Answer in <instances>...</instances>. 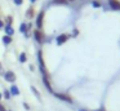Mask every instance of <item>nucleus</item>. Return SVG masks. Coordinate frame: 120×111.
I'll use <instances>...</instances> for the list:
<instances>
[{
	"label": "nucleus",
	"mask_w": 120,
	"mask_h": 111,
	"mask_svg": "<svg viewBox=\"0 0 120 111\" xmlns=\"http://www.w3.org/2000/svg\"><path fill=\"white\" fill-rule=\"evenodd\" d=\"M38 62H39V69H40V72H41V76H43V80H44V84L45 87L48 88L50 93L53 92L52 90V87H50V75L47 70V66L44 63V58H43V52L39 50L38 52Z\"/></svg>",
	"instance_id": "obj_1"
},
{
	"label": "nucleus",
	"mask_w": 120,
	"mask_h": 111,
	"mask_svg": "<svg viewBox=\"0 0 120 111\" xmlns=\"http://www.w3.org/2000/svg\"><path fill=\"white\" fill-rule=\"evenodd\" d=\"M44 15H45L44 10H40L38 17H36V27H38V30H40V31H41V28H43V25H44Z\"/></svg>",
	"instance_id": "obj_2"
},
{
	"label": "nucleus",
	"mask_w": 120,
	"mask_h": 111,
	"mask_svg": "<svg viewBox=\"0 0 120 111\" xmlns=\"http://www.w3.org/2000/svg\"><path fill=\"white\" fill-rule=\"evenodd\" d=\"M4 79H5V81H8V83H14L17 80V76H16V74H14L13 71H7V72H4Z\"/></svg>",
	"instance_id": "obj_3"
},
{
	"label": "nucleus",
	"mask_w": 120,
	"mask_h": 111,
	"mask_svg": "<svg viewBox=\"0 0 120 111\" xmlns=\"http://www.w3.org/2000/svg\"><path fill=\"white\" fill-rule=\"evenodd\" d=\"M70 38H71V35H68V34H61V35L56 39V43H57V45H62V44H65Z\"/></svg>",
	"instance_id": "obj_4"
},
{
	"label": "nucleus",
	"mask_w": 120,
	"mask_h": 111,
	"mask_svg": "<svg viewBox=\"0 0 120 111\" xmlns=\"http://www.w3.org/2000/svg\"><path fill=\"white\" fill-rule=\"evenodd\" d=\"M34 36H35V40L38 41L39 44H43L44 43V35H43V32L40 30H34Z\"/></svg>",
	"instance_id": "obj_5"
},
{
	"label": "nucleus",
	"mask_w": 120,
	"mask_h": 111,
	"mask_svg": "<svg viewBox=\"0 0 120 111\" xmlns=\"http://www.w3.org/2000/svg\"><path fill=\"white\" fill-rule=\"evenodd\" d=\"M54 96L57 98H60L61 101H65V102H67V103H72V98H71L70 96H67V94H63V93H54Z\"/></svg>",
	"instance_id": "obj_6"
},
{
	"label": "nucleus",
	"mask_w": 120,
	"mask_h": 111,
	"mask_svg": "<svg viewBox=\"0 0 120 111\" xmlns=\"http://www.w3.org/2000/svg\"><path fill=\"white\" fill-rule=\"evenodd\" d=\"M34 17H35V8L34 7L27 8V10H26V18H27V19H32Z\"/></svg>",
	"instance_id": "obj_7"
},
{
	"label": "nucleus",
	"mask_w": 120,
	"mask_h": 111,
	"mask_svg": "<svg viewBox=\"0 0 120 111\" xmlns=\"http://www.w3.org/2000/svg\"><path fill=\"white\" fill-rule=\"evenodd\" d=\"M109 4L111 7V9L114 10H120V3L117 0H109Z\"/></svg>",
	"instance_id": "obj_8"
},
{
	"label": "nucleus",
	"mask_w": 120,
	"mask_h": 111,
	"mask_svg": "<svg viewBox=\"0 0 120 111\" xmlns=\"http://www.w3.org/2000/svg\"><path fill=\"white\" fill-rule=\"evenodd\" d=\"M4 31H5V35H8V36H13V34H14V28L12 25H5Z\"/></svg>",
	"instance_id": "obj_9"
},
{
	"label": "nucleus",
	"mask_w": 120,
	"mask_h": 111,
	"mask_svg": "<svg viewBox=\"0 0 120 111\" xmlns=\"http://www.w3.org/2000/svg\"><path fill=\"white\" fill-rule=\"evenodd\" d=\"M9 92H11L12 96H19V89L17 85H12L11 89H9Z\"/></svg>",
	"instance_id": "obj_10"
},
{
	"label": "nucleus",
	"mask_w": 120,
	"mask_h": 111,
	"mask_svg": "<svg viewBox=\"0 0 120 111\" xmlns=\"http://www.w3.org/2000/svg\"><path fill=\"white\" fill-rule=\"evenodd\" d=\"M1 40H3V43L5 44V45H9V44H12V36H8V35H4L3 38H1Z\"/></svg>",
	"instance_id": "obj_11"
},
{
	"label": "nucleus",
	"mask_w": 120,
	"mask_h": 111,
	"mask_svg": "<svg viewBox=\"0 0 120 111\" xmlns=\"http://www.w3.org/2000/svg\"><path fill=\"white\" fill-rule=\"evenodd\" d=\"M27 31H29V27H27V25H26V23H21V25H19V32L27 34Z\"/></svg>",
	"instance_id": "obj_12"
},
{
	"label": "nucleus",
	"mask_w": 120,
	"mask_h": 111,
	"mask_svg": "<svg viewBox=\"0 0 120 111\" xmlns=\"http://www.w3.org/2000/svg\"><path fill=\"white\" fill-rule=\"evenodd\" d=\"M52 3L56 5H65L66 3H67V0H53Z\"/></svg>",
	"instance_id": "obj_13"
},
{
	"label": "nucleus",
	"mask_w": 120,
	"mask_h": 111,
	"mask_svg": "<svg viewBox=\"0 0 120 111\" xmlns=\"http://www.w3.org/2000/svg\"><path fill=\"white\" fill-rule=\"evenodd\" d=\"M26 61H27V56H26V53H21V54H19V62L25 63Z\"/></svg>",
	"instance_id": "obj_14"
},
{
	"label": "nucleus",
	"mask_w": 120,
	"mask_h": 111,
	"mask_svg": "<svg viewBox=\"0 0 120 111\" xmlns=\"http://www.w3.org/2000/svg\"><path fill=\"white\" fill-rule=\"evenodd\" d=\"M5 23L7 25H13V17H12V15H7L5 17Z\"/></svg>",
	"instance_id": "obj_15"
},
{
	"label": "nucleus",
	"mask_w": 120,
	"mask_h": 111,
	"mask_svg": "<svg viewBox=\"0 0 120 111\" xmlns=\"http://www.w3.org/2000/svg\"><path fill=\"white\" fill-rule=\"evenodd\" d=\"M31 90H32V93H34V94L36 96V98H39V100L41 98V96H40V93L38 92V89H36L35 87H31Z\"/></svg>",
	"instance_id": "obj_16"
},
{
	"label": "nucleus",
	"mask_w": 120,
	"mask_h": 111,
	"mask_svg": "<svg viewBox=\"0 0 120 111\" xmlns=\"http://www.w3.org/2000/svg\"><path fill=\"white\" fill-rule=\"evenodd\" d=\"M3 96H4V98H5V100H9V98H11V92H9V89L4 90Z\"/></svg>",
	"instance_id": "obj_17"
},
{
	"label": "nucleus",
	"mask_w": 120,
	"mask_h": 111,
	"mask_svg": "<svg viewBox=\"0 0 120 111\" xmlns=\"http://www.w3.org/2000/svg\"><path fill=\"white\" fill-rule=\"evenodd\" d=\"M92 5H93L94 8H99V7H101V3H99V1H97V0H94V1L92 3Z\"/></svg>",
	"instance_id": "obj_18"
},
{
	"label": "nucleus",
	"mask_w": 120,
	"mask_h": 111,
	"mask_svg": "<svg viewBox=\"0 0 120 111\" xmlns=\"http://www.w3.org/2000/svg\"><path fill=\"white\" fill-rule=\"evenodd\" d=\"M4 27H5V22L3 19H0V30H4Z\"/></svg>",
	"instance_id": "obj_19"
},
{
	"label": "nucleus",
	"mask_w": 120,
	"mask_h": 111,
	"mask_svg": "<svg viewBox=\"0 0 120 111\" xmlns=\"http://www.w3.org/2000/svg\"><path fill=\"white\" fill-rule=\"evenodd\" d=\"M13 1H14V4H16V5H22V4H23V0H13Z\"/></svg>",
	"instance_id": "obj_20"
},
{
	"label": "nucleus",
	"mask_w": 120,
	"mask_h": 111,
	"mask_svg": "<svg viewBox=\"0 0 120 111\" xmlns=\"http://www.w3.org/2000/svg\"><path fill=\"white\" fill-rule=\"evenodd\" d=\"M3 74H4V67L1 65V62H0V75H3Z\"/></svg>",
	"instance_id": "obj_21"
},
{
	"label": "nucleus",
	"mask_w": 120,
	"mask_h": 111,
	"mask_svg": "<svg viewBox=\"0 0 120 111\" xmlns=\"http://www.w3.org/2000/svg\"><path fill=\"white\" fill-rule=\"evenodd\" d=\"M76 35H79V31L78 30H74L72 31V36H76Z\"/></svg>",
	"instance_id": "obj_22"
},
{
	"label": "nucleus",
	"mask_w": 120,
	"mask_h": 111,
	"mask_svg": "<svg viewBox=\"0 0 120 111\" xmlns=\"http://www.w3.org/2000/svg\"><path fill=\"white\" fill-rule=\"evenodd\" d=\"M0 111H7V110H5V107H4V106L1 105V103H0Z\"/></svg>",
	"instance_id": "obj_23"
},
{
	"label": "nucleus",
	"mask_w": 120,
	"mask_h": 111,
	"mask_svg": "<svg viewBox=\"0 0 120 111\" xmlns=\"http://www.w3.org/2000/svg\"><path fill=\"white\" fill-rule=\"evenodd\" d=\"M23 106H25V108H26V110H30V106L27 105V103H23Z\"/></svg>",
	"instance_id": "obj_24"
},
{
	"label": "nucleus",
	"mask_w": 120,
	"mask_h": 111,
	"mask_svg": "<svg viewBox=\"0 0 120 111\" xmlns=\"http://www.w3.org/2000/svg\"><path fill=\"white\" fill-rule=\"evenodd\" d=\"M35 1H36V0H30V3H31V4H32V3H35Z\"/></svg>",
	"instance_id": "obj_25"
},
{
	"label": "nucleus",
	"mask_w": 120,
	"mask_h": 111,
	"mask_svg": "<svg viewBox=\"0 0 120 111\" xmlns=\"http://www.w3.org/2000/svg\"><path fill=\"white\" fill-rule=\"evenodd\" d=\"M1 98H3V94H1V93H0V101H1Z\"/></svg>",
	"instance_id": "obj_26"
},
{
	"label": "nucleus",
	"mask_w": 120,
	"mask_h": 111,
	"mask_svg": "<svg viewBox=\"0 0 120 111\" xmlns=\"http://www.w3.org/2000/svg\"><path fill=\"white\" fill-rule=\"evenodd\" d=\"M67 1H75V0H67Z\"/></svg>",
	"instance_id": "obj_27"
}]
</instances>
